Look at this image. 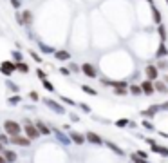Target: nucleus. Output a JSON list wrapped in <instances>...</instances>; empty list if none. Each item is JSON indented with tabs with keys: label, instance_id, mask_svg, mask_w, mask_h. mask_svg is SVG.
<instances>
[{
	"label": "nucleus",
	"instance_id": "ea45409f",
	"mask_svg": "<svg viewBox=\"0 0 168 163\" xmlns=\"http://www.w3.org/2000/svg\"><path fill=\"white\" fill-rule=\"evenodd\" d=\"M18 102H20V96H13V98H9V100H7V103H9V105H16Z\"/></svg>",
	"mask_w": 168,
	"mask_h": 163
},
{
	"label": "nucleus",
	"instance_id": "4c0bfd02",
	"mask_svg": "<svg viewBox=\"0 0 168 163\" xmlns=\"http://www.w3.org/2000/svg\"><path fill=\"white\" fill-rule=\"evenodd\" d=\"M36 76H38V78H42V80H47V74H45V73L42 71V69H40V67L36 69Z\"/></svg>",
	"mask_w": 168,
	"mask_h": 163
},
{
	"label": "nucleus",
	"instance_id": "a18cd8bd",
	"mask_svg": "<svg viewBox=\"0 0 168 163\" xmlns=\"http://www.w3.org/2000/svg\"><path fill=\"white\" fill-rule=\"evenodd\" d=\"M7 87L13 89V91H18V85H15V83H11V82H7Z\"/></svg>",
	"mask_w": 168,
	"mask_h": 163
},
{
	"label": "nucleus",
	"instance_id": "f704fd0d",
	"mask_svg": "<svg viewBox=\"0 0 168 163\" xmlns=\"http://www.w3.org/2000/svg\"><path fill=\"white\" fill-rule=\"evenodd\" d=\"M29 98H31L33 102H38V100H40V94H38L36 91H31V92H29Z\"/></svg>",
	"mask_w": 168,
	"mask_h": 163
},
{
	"label": "nucleus",
	"instance_id": "09e8293b",
	"mask_svg": "<svg viewBox=\"0 0 168 163\" xmlns=\"http://www.w3.org/2000/svg\"><path fill=\"white\" fill-rule=\"evenodd\" d=\"M11 4H13L15 7H20V0H11Z\"/></svg>",
	"mask_w": 168,
	"mask_h": 163
},
{
	"label": "nucleus",
	"instance_id": "6ab92c4d",
	"mask_svg": "<svg viewBox=\"0 0 168 163\" xmlns=\"http://www.w3.org/2000/svg\"><path fill=\"white\" fill-rule=\"evenodd\" d=\"M22 20H23V26H29V24H33V13L26 9V11L22 13Z\"/></svg>",
	"mask_w": 168,
	"mask_h": 163
},
{
	"label": "nucleus",
	"instance_id": "a211bd4d",
	"mask_svg": "<svg viewBox=\"0 0 168 163\" xmlns=\"http://www.w3.org/2000/svg\"><path fill=\"white\" fill-rule=\"evenodd\" d=\"M34 125H36V129L40 131V134H45V136H47V134H51V129L47 127V125H45L43 122H40V120H38V122H36Z\"/></svg>",
	"mask_w": 168,
	"mask_h": 163
},
{
	"label": "nucleus",
	"instance_id": "c756f323",
	"mask_svg": "<svg viewBox=\"0 0 168 163\" xmlns=\"http://www.w3.org/2000/svg\"><path fill=\"white\" fill-rule=\"evenodd\" d=\"M69 71H70V73H78V71H81V65H76V63H69Z\"/></svg>",
	"mask_w": 168,
	"mask_h": 163
},
{
	"label": "nucleus",
	"instance_id": "37998d69",
	"mask_svg": "<svg viewBox=\"0 0 168 163\" xmlns=\"http://www.w3.org/2000/svg\"><path fill=\"white\" fill-rule=\"evenodd\" d=\"M78 105H80V107L83 109V112H90V107H89L87 103H78Z\"/></svg>",
	"mask_w": 168,
	"mask_h": 163
},
{
	"label": "nucleus",
	"instance_id": "4be33fe9",
	"mask_svg": "<svg viewBox=\"0 0 168 163\" xmlns=\"http://www.w3.org/2000/svg\"><path fill=\"white\" fill-rule=\"evenodd\" d=\"M114 125L119 127V129H123V127H128V125H130V120H128V118H119V120H116Z\"/></svg>",
	"mask_w": 168,
	"mask_h": 163
},
{
	"label": "nucleus",
	"instance_id": "f03ea898",
	"mask_svg": "<svg viewBox=\"0 0 168 163\" xmlns=\"http://www.w3.org/2000/svg\"><path fill=\"white\" fill-rule=\"evenodd\" d=\"M23 129H26V134L29 139H36L40 136V131L36 129V125H33L29 120H23Z\"/></svg>",
	"mask_w": 168,
	"mask_h": 163
},
{
	"label": "nucleus",
	"instance_id": "de8ad7c7",
	"mask_svg": "<svg viewBox=\"0 0 168 163\" xmlns=\"http://www.w3.org/2000/svg\"><path fill=\"white\" fill-rule=\"evenodd\" d=\"M161 111H168V102H164V103H161Z\"/></svg>",
	"mask_w": 168,
	"mask_h": 163
},
{
	"label": "nucleus",
	"instance_id": "cd10ccee",
	"mask_svg": "<svg viewBox=\"0 0 168 163\" xmlns=\"http://www.w3.org/2000/svg\"><path fill=\"white\" fill-rule=\"evenodd\" d=\"M130 92H132V94H136V96L143 94V91H141V85H130Z\"/></svg>",
	"mask_w": 168,
	"mask_h": 163
},
{
	"label": "nucleus",
	"instance_id": "7c9ffc66",
	"mask_svg": "<svg viewBox=\"0 0 168 163\" xmlns=\"http://www.w3.org/2000/svg\"><path fill=\"white\" fill-rule=\"evenodd\" d=\"M29 55H31V58L34 60V62H38V63H42V56L36 53V51H29Z\"/></svg>",
	"mask_w": 168,
	"mask_h": 163
},
{
	"label": "nucleus",
	"instance_id": "603ef678",
	"mask_svg": "<svg viewBox=\"0 0 168 163\" xmlns=\"http://www.w3.org/2000/svg\"><path fill=\"white\" fill-rule=\"evenodd\" d=\"M147 2H148V4H152V0H147Z\"/></svg>",
	"mask_w": 168,
	"mask_h": 163
},
{
	"label": "nucleus",
	"instance_id": "5701e85b",
	"mask_svg": "<svg viewBox=\"0 0 168 163\" xmlns=\"http://www.w3.org/2000/svg\"><path fill=\"white\" fill-rule=\"evenodd\" d=\"M154 87H156V91L163 92V94H168V87H166L164 83H161V82H154Z\"/></svg>",
	"mask_w": 168,
	"mask_h": 163
},
{
	"label": "nucleus",
	"instance_id": "412c9836",
	"mask_svg": "<svg viewBox=\"0 0 168 163\" xmlns=\"http://www.w3.org/2000/svg\"><path fill=\"white\" fill-rule=\"evenodd\" d=\"M157 33H159V36H161V44H164L166 42V38H168V35H166V27L161 24V26H157Z\"/></svg>",
	"mask_w": 168,
	"mask_h": 163
},
{
	"label": "nucleus",
	"instance_id": "f8f14e48",
	"mask_svg": "<svg viewBox=\"0 0 168 163\" xmlns=\"http://www.w3.org/2000/svg\"><path fill=\"white\" fill-rule=\"evenodd\" d=\"M53 132H54V136H56V138L60 139V142H62L63 145H69V143H70V138H69V136H65V134H63V132H62L60 129H54Z\"/></svg>",
	"mask_w": 168,
	"mask_h": 163
},
{
	"label": "nucleus",
	"instance_id": "79ce46f5",
	"mask_svg": "<svg viewBox=\"0 0 168 163\" xmlns=\"http://www.w3.org/2000/svg\"><path fill=\"white\" fill-rule=\"evenodd\" d=\"M145 142H147V143H148L150 147H156V145H157V143H156V139H152V138H147Z\"/></svg>",
	"mask_w": 168,
	"mask_h": 163
},
{
	"label": "nucleus",
	"instance_id": "dca6fc26",
	"mask_svg": "<svg viewBox=\"0 0 168 163\" xmlns=\"http://www.w3.org/2000/svg\"><path fill=\"white\" fill-rule=\"evenodd\" d=\"M152 18H154V22L157 26H161L163 24V16H161V11L156 7V6H152Z\"/></svg>",
	"mask_w": 168,
	"mask_h": 163
},
{
	"label": "nucleus",
	"instance_id": "58836bf2",
	"mask_svg": "<svg viewBox=\"0 0 168 163\" xmlns=\"http://www.w3.org/2000/svg\"><path fill=\"white\" fill-rule=\"evenodd\" d=\"M62 102H63V103H67V105H76V102H74V100H70V98H67V96H62Z\"/></svg>",
	"mask_w": 168,
	"mask_h": 163
},
{
	"label": "nucleus",
	"instance_id": "aec40b11",
	"mask_svg": "<svg viewBox=\"0 0 168 163\" xmlns=\"http://www.w3.org/2000/svg\"><path fill=\"white\" fill-rule=\"evenodd\" d=\"M152 150H154V152H157V154H161L163 158H168V147H161V145H156V147H152Z\"/></svg>",
	"mask_w": 168,
	"mask_h": 163
},
{
	"label": "nucleus",
	"instance_id": "20e7f679",
	"mask_svg": "<svg viewBox=\"0 0 168 163\" xmlns=\"http://www.w3.org/2000/svg\"><path fill=\"white\" fill-rule=\"evenodd\" d=\"M145 74H147V80L156 82L157 76H159V69H157V65H148V67L145 69Z\"/></svg>",
	"mask_w": 168,
	"mask_h": 163
},
{
	"label": "nucleus",
	"instance_id": "b1692460",
	"mask_svg": "<svg viewBox=\"0 0 168 163\" xmlns=\"http://www.w3.org/2000/svg\"><path fill=\"white\" fill-rule=\"evenodd\" d=\"M38 45H40V49H42L45 55H54V53H56L53 47H49V45H45V44H42V42H38Z\"/></svg>",
	"mask_w": 168,
	"mask_h": 163
},
{
	"label": "nucleus",
	"instance_id": "39448f33",
	"mask_svg": "<svg viewBox=\"0 0 168 163\" xmlns=\"http://www.w3.org/2000/svg\"><path fill=\"white\" fill-rule=\"evenodd\" d=\"M81 73L85 76H89V78H96V76H98V71H96V67L92 63H83L81 65Z\"/></svg>",
	"mask_w": 168,
	"mask_h": 163
},
{
	"label": "nucleus",
	"instance_id": "bb28decb",
	"mask_svg": "<svg viewBox=\"0 0 168 163\" xmlns=\"http://www.w3.org/2000/svg\"><path fill=\"white\" fill-rule=\"evenodd\" d=\"M42 85H43V89L45 91H49V92H54V85L49 82V80H42Z\"/></svg>",
	"mask_w": 168,
	"mask_h": 163
},
{
	"label": "nucleus",
	"instance_id": "a878e982",
	"mask_svg": "<svg viewBox=\"0 0 168 163\" xmlns=\"http://www.w3.org/2000/svg\"><path fill=\"white\" fill-rule=\"evenodd\" d=\"M81 91H83V92H87V94H90V96H96V94H98V91L92 89L90 85H81Z\"/></svg>",
	"mask_w": 168,
	"mask_h": 163
},
{
	"label": "nucleus",
	"instance_id": "f3484780",
	"mask_svg": "<svg viewBox=\"0 0 168 163\" xmlns=\"http://www.w3.org/2000/svg\"><path fill=\"white\" fill-rule=\"evenodd\" d=\"M164 56H168V47L164 44H159V47L156 51V58H164Z\"/></svg>",
	"mask_w": 168,
	"mask_h": 163
},
{
	"label": "nucleus",
	"instance_id": "49530a36",
	"mask_svg": "<svg viewBox=\"0 0 168 163\" xmlns=\"http://www.w3.org/2000/svg\"><path fill=\"white\" fill-rule=\"evenodd\" d=\"M69 116H70V122H80V118L76 114H69Z\"/></svg>",
	"mask_w": 168,
	"mask_h": 163
},
{
	"label": "nucleus",
	"instance_id": "8fccbe9b",
	"mask_svg": "<svg viewBox=\"0 0 168 163\" xmlns=\"http://www.w3.org/2000/svg\"><path fill=\"white\" fill-rule=\"evenodd\" d=\"M0 163H7V161H6V158H4L2 154H0Z\"/></svg>",
	"mask_w": 168,
	"mask_h": 163
},
{
	"label": "nucleus",
	"instance_id": "a19ab883",
	"mask_svg": "<svg viewBox=\"0 0 168 163\" xmlns=\"http://www.w3.org/2000/svg\"><path fill=\"white\" fill-rule=\"evenodd\" d=\"M157 69H168V62H164V60H161V62L157 63Z\"/></svg>",
	"mask_w": 168,
	"mask_h": 163
},
{
	"label": "nucleus",
	"instance_id": "2eb2a0df",
	"mask_svg": "<svg viewBox=\"0 0 168 163\" xmlns=\"http://www.w3.org/2000/svg\"><path fill=\"white\" fill-rule=\"evenodd\" d=\"M2 156L6 158V161H7V163H15V161L18 159V156H16V152H15V150H4V152H2Z\"/></svg>",
	"mask_w": 168,
	"mask_h": 163
},
{
	"label": "nucleus",
	"instance_id": "e433bc0d",
	"mask_svg": "<svg viewBox=\"0 0 168 163\" xmlns=\"http://www.w3.org/2000/svg\"><path fill=\"white\" fill-rule=\"evenodd\" d=\"M7 142H11V139H9V136H7V134H0V143H2V145H6Z\"/></svg>",
	"mask_w": 168,
	"mask_h": 163
},
{
	"label": "nucleus",
	"instance_id": "9b49d317",
	"mask_svg": "<svg viewBox=\"0 0 168 163\" xmlns=\"http://www.w3.org/2000/svg\"><path fill=\"white\" fill-rule=\"evenodd\" d=\"M69 138H70V142H74L76 145H83L85 142H87V138L83 136V134H80V132H76V131H73L69 134Z\"/></svg>",
	"mask_w": 168,
	"mask_h": 163
},
{
	"label": "nucleus",
	"instance_id": "ddd939ff",
	"mask_svg": "<svg viewBox=\"0 0 168 163\" xmlns=\"http://www.w3.org/2000/svg\"><path fill=\"white\" fill-rule=\"evenodd\" d=\"M105 145H107L114 154H117V156H125V150H123L121 147H117L116 143H112V142H105Z\"/></svg>",
	"mask_w": 168,
	"mask_h": 163
},
{
	"label": "nucleus",
	"instance_id": "1a4fd4ad",
	"mask_svg": "<svg viewBox=\"0 0 168 163\" xmlns=\"http://www.w3.org/2000/svg\"><path fill=\"white\" fill-rule=\"evenodd\" d=\"M141 91H143V94H147V96L154 94V91H156V87H154V82H150V80L141 82Z\"/></svg>",
	"mask_w": 168,
	"mask_h": 163
},
{
	"label": "nucleus",
	"instance_id": "7ed1b4c3",
	"mask_svg": "<svg viewBox=\"0 0 168 163\" xmlns=\"http://www.w3.org/2000/svg\"><path fill=\"white\" fill-rule=\"evenodd\" d=\"M15 71H16V63H15V62L6 60V62H2V63H0V73H2V74L9 76V74H13Z\"/></svg>",
	"mask_w": 168,
	"mask_h": 163
},
{
	"label": "nucleus",
	"instance_id": "473e14b6",
	"mask_svg": "<svg viewBox=\"0 0 168 163\" xmlns=\"http://www.w3.org/2000/svg\"><path fill=\"white\" fill-rule=\"evenodd\" d=\"M130 158H132V161H134V163H150L148 159H141V158H137L136 154H132Z\"/></svg>",
	"mask_w": 168,
	"mask_h": 163
},
{
	"label": "nucleus",
	"instance_id": "6e6552de",
	"mask_svg": "<svg viewBox=\"0 0 168 163\" xmlns=\"http://www.w3.org/2000/svg\"><path fill=\"white\" fill-rule=\"evenodd\" d=\"M159 109H161V105H150L148 109L141 111V114H143V118H145V120H150L152 116H156V114L159 112Z\"/></svg>",
	"mask_w": 168,
	"mask_h": 163
},
{
	"label": "nucleus",
	"instance_id": "9d476101",
	"mask_svg": "<svg viewBox=\"0 0 168 163\" xmlns=\"http://www.w3.org/2000/svg\"><path fill=\"white\" fill-rule=\"evenodd\" d=\"M11 143L20 145V147H29L31 145V139L27 136H15V138H11Z\"/></svg>",
	"mask_w": 168,
	"mask_h": 163
},
{
	"label": "nucleus",
	"instance_id": "72a5a7b5",
	"mask_svg": "<svg viewBox=\"0 0 168 163\" xmlns=\"http://www.w3.org/2000/svg\"><path fill=\"white\" fill-rule=\"evenodd\" d=\"M114 94L116 96H125L127 94V89H123V87L121 89H114Z\"/></svg>",
	"mask_w": 168,
	"mask_h": 163
},
{
	"label": "nucleus",
	"instance_id": "c85d7f7f",
	"mask_svg": "<svg viewBox=\"0 0 168 163\" xmlns=\"http://www.w3.org/2000/svg\"><path fill=\"white\" fill-rule=\"evenodd\" d=\"M143 127H145L147 131H156V127H154V123L150 122V120H143V123H141Z\"/></svg>",
	"mask_w": 168,
	"mask_h": 163
},
{
	"label": "nucleus",
	"instance_id": "423d86ee",
	"mask_svg": "<svg viewBox=\"0 0 168 163\" xmlns=\"http://www.w3.org/2000/svg\"><path fill=\"white\" fill-rule=\"evenodd\" d=\"M85 138H87V142H90V143H94V145H103V143H105L103 138H101L100 134L92 132V131H89V132L85 134Z\"/></svg>",
	"mask_w": 168,
	"mask_h": 163
},
{
	"label": "nucleus",
	"instance_id": "4468645a",
	"mask_svg": "<svg viewBox=\"0 0 168 163\" xmlns=\"http://www.w3.org/2000/svg\"><path fill=\"white\" fill-rule=\"evenodd\" d=\"M54 58H56V60H60V62H65V60H69V58H70V53H69V51H65V49H60V51H56V53H54Z\"/></svg>",
	"mask_w": 168,
	"mask_h": 163
},
{
	"label": "nucleus",
	"instance_id": "0eeeda50",
	"mask_svg": "<svg viewBox=\"0 0 168 163\" xmlns=\"http://www.w3.org/2000/svg\"><path fill=\"white\" fill-rule=\"evenodd\" d=\"M43 103L49 107V109H53L56 114H63L65 112V109H63V105H60L58 102H54V100H43Z\"/></svg>",
	"mask_w": 168,
	"mask_h": 163
},
{
	"label": "nucleus",
	"instance_id": "2f4dec72",
	"mask_svg": "<svg viewBox=\"0 0 168 163\" xmlns=\"http://www.w3.org/2000/svg\"><path fill=\"white\" fill-rule=\"evenodd\" d=\"M136 156L141 159H148V152H145V150H136Z\"/></svg>",
	"mask_w": 168,
	"mask_h": 163
},
{
	"label": "nucleus",
	"instance_id": "c03bdc74",
	"mask_svg": "<svg viewBox=\"0 0 168 163\" xmlns=\"http://www.w3.org/2000/svg\"><path fill=\"white\" fill-rule=\"evenodd\" d=\"M60 73H62L63 76H69V74H70V71H69V69H65V67H62V69H60Z\"/></svg>",
	"mask_w": 168,
	"mask_h": 163
},
{
	"label": "nucleus",
	"instance_id": "f257e3e1",
	"mask_svg": "<svg viewBox=\"0 0 168 163\" xmlns=\"http://www.w3.org/2000/svg\"><path fill=\"white\" fill-rule=\"evenodd\" d=\"M4 131H6V134H7V136L15 138V136H20L22 127H20L15 120H6V122H4Z\"/></svg>",
	"mask_w": 168,
	"mask_h": 163
},
{
	"label": "nucleus",
	"instance_id": "c9c22d12",
	"mask_svg": "<svg viewBox=\"0 0 168 163\" xmlns=\"http://www.w3.org/2000/svg\"><path fill=\"white\" fill-rule=\"evenodd\" d=\"M13 58L16 60V63H20L22 62V53L20 51H13Z\"/></svg>",
	"mask_w": 168,
	"mask_h": 163
},
{
	"label": "nucleus",
	"instance_id": "3c124183",
	"mask_svg": "<svg viewBox=\"0 0 168 163\" xmlns=\"http://www.w3.org/2000/svg\"><path fill=\"white\" fill-rule=\"evenodd\" d=\"M0 152H2V143H0Z\"/></svg>",
	"mask_w": 168,
	"mask_h": 163
},
{
	"label": "nucleus",
	"instance_id": "864d4df0",
	"mask_svg": "<svg viewBox=\"0 0 168 163\" xmlns=\"http://www.w3.org/2000/svg\"><path fill=\"white\" fill-rule=\"evenodd\" d=\"M166 4H168V0H166Z\"/></svg>",
	"mask_w": 168,
	"mask_h": 163
},
{
	"label": "nucleus",
	"instance_id": "393cba45",
	"mask_svg": "<svg viewBox=\"0 0 168 163\" xmlns=\"http://www.w3.org/2000/svg\"><path fill=\"white\" fill-rule=\"evenodd\" d=\"M16 71H20V73H23V74H27V73H29V65L23 63V62H20V63H16Z\"/></svg>",
	"mask_w": 168,
	"mask_h": 163
}]
</instances>
